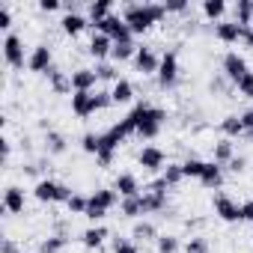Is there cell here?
<instances>
[{"mask_svg":"<svg viewBox=\"0 0 253 253\" xmlns=\"http://www.w3.org/2000/svg\"><path fill=\"white\" fill-rule=\"evenodd\" d=\"M66 247V235H51L39 244V253H60Z\"/></svg>","mask_w":253,"mask_h":253,"instance_id":"e575fe53","label":"cell"},{"mask_svg":"<svg viewBox=\"0 0 253 253\" xmlns=\"http://www.w3.org/2000/svg\"><path fill=\"white\" fill-rule=\"evenodd\" d=\"M81 149H84L86 155H98V149H101V134H84V137H81Z\"/></svg>","mask_w":253,"mask_h":253,"instance_id":"d590c367","label":"cell"},{"mask_svg":"<svg viewBox=\"0 0 253 253\" xmlns=\"http://www.w3.org/2000/svg\"><path fill=\"white\" fill-rule=\"evenodd\" d=\"M95 75H98V81H119V75H116V69L113 66H107V63H101V66H95Z\"/></svg>","mask_w":253,"mask_h":253,"instance_id":"60d3db41","label":"cell"},{"mask_svg":"<svg viewBox=\"0 0 253 253\" xmlns=\"http://www.w3.org/2000/svg\"><path fill=\"white\" fill-rule=\"evenodd\" d=\"M95 84H98L95 69H78V72H72V89L75 92H92Z\"/></svg>","mask_w":253,"mask_h":253,"instance_id":"7c38bea8","label":"cell"},{"mask_svg":"<svg viewBox=\"0 0 253 253\" xmlns=\"http://www.w3.org/2000/svg\"><path fill=\"white\" fill-rule=\"evenodd\" d=\"M247 72H250V69H247V60H244L238 51H229V54L223 57V78H226L232 86H235Z\"/></svg>","mask_w":253,"mask_h":253,"instance_id":"52a82bcc","label":"cell"},{"mask_svg":"<svg viewBox=\"0 0 253 253\" xmlns=\"http://www.w3.org/2000/svg\"><path fill=\"white\" fill-rule=\"evenodd\" d=\"M235 158V149H232V140H220V143H214V164H220V167H226L229 161Z\"/></svg>","mask_w":253,"mask_h":253,"instance_id":"83f0119b","label":"cell"},{"mask_svg":"<svg viewBox=\"0 0 253 253\" xmlns=\"http://www.w3.org/2000/svg\"><path fill=\"white\" fill-rule=\"evenodd\" d=\"M247 137H250V140H253V128H250V131H247Z\"/></svg>","mask_w":253,"mask_h":253,"instance_id":"11a10c76","label":"cell"},{"mask_svg":"<svg viewBox=\"0 0 253 253\" xmlns=\"http://www.w3.org/2000/svg\"><path fill=\"white\" fill-rule=\"evenodd\" d=\"M214 36H217L220 42L232 45V42L241 39V24H238V21H217V24H214Z\"/></svg>","mask_w":253,"mask_h":253,"instance_id":"e0dca14e","label":"cell"},{"mask_svg":"<svg viewBox=\"0 0 253 253\" xmlns=\"http://www.w3.org/2000/svg\"><path fill=\"white\" fill-rule=\"evenodd\" d=\"M3 60L9 69H24V42L18 33H6L3 39Z\"/></svg>","mask_w":253,"mask_h":253,"instance_id":"8992f818","label":"cell"},{"mask_svg":"<svg viewBox=\"0 0 253 253\" xmlns=\"http://www.w3.org/2000/svg\"><path fill=\"white\" fill-rule=\"evenodd\" d=\"M0 149H3V158H9V152H12V143L3 137V140H0Z\"/></svg>","mask_w":253,"mask_h":253,"instance_id":"db71d44e","label":"cell"},{"mask_svg":"<svg viewBox=\"0 0 253 253\" xmlns=\"http://www.w3.org/2000/svg\"><path fill=\"white\" fill-rule=\"evenodd\" d=\"M164 15H167L164 3H128L122 9V21L128 24L131 33H146L152 24L164 21Z\"/></svg>","mask_w":253,"mask_h":253,"instance_id":"6da1fadb","label":"cell"},{"mask_svg":"<svg viewBox=\"0 0 253 253\" xmlns=\"http://www.w3.org/2000/svg\"><path fill=\"white\" fill-rule=\"evenodd\" d=\"M203 170H206V161H200V158H188V161L182 164L185 179H200V176H203Z\"/></svg>","mask_w":253,"mask_h":253,"instance_id":"4dcf8cb0","label":"cell"},{"mask_svg":"<svg viewBox=\"0 0 253 253\" xmlns=\"http://www.w3.org/2000/svg\"><path fill=\"white\" fill-rule=\"evenodd\" d=\"M250 27H253V21H250Z\"/></svg>","mask_w":253,"mask_h":253,"instance_id":"9f6ffc18","label":"cell"},{"mask_svg":"<svg viewBox=\"0 0 253 253\" xmlns=\"http://www.w3.org/2000/svg\"><path fill=\"white\" fill-rule=\"evenodd\" d=\"M140 203H143V214H152V211L167 209V194H152V191H143V194H140Z\"/></svg>","mask_w":253,"mask_h":253,"instance_id":"7402d4cb","label":"cell"},{"mask_svg":"<svg viewBox=\"0 0 253 253\" xmlns=\"http://www.w3.org/2000/svg\"><path fill=\"white\" fill-rule=\"evenodd\" d=\"M220 131L226 134V140H232V137H241L244 134V122H241V116H223L220 119Z\"/></svg>","mask_w":253,"mask_h":253,"instance_id":"cb8c5ba5","label":"cell"},{"mask_svg":"<svg viewBox=\"0 0 253 253\" xmlns=\"http://www.w3.org/2000/svg\"><path fill=\"white\" fill-rule=\"evenodd\" d=\"M206 250H209V241L206 238H191L188 247H185V253H206Z\"/></svg>","mask_w":253,"mask_h":253,"instance_id":"7bdbcfd3","label":"cell"},{"mask_svg":"<svg viewBox=\"0 0 253 253\" xmlns=\"http://www.w3.org/2000/svg\"><path fill=\"white\" fill-rule=\"evenodd\" d=\"M200 185L203 188H220L223 185V167L214 164V161H206V170L200 176Z\"/></svg>","mask_w":253,"mask_h":253,"instance_id":"d6986e66","label":"cell"},{"mask_svg":"<svg viewBox=\"0 0 253 253\" xmlns=\"http://www.w3.org/2000/svg\"><path fill=\"white\" fill-rule=\"evenodd\" d=\"M137 164L143 167V170H161L164 167V152L158 149V146H143V152L137 155Z\"/></svg>","mask_w":253,"mask_h":253,"instance_id":"4fadbf2b","label":"cell"},{"mask_svg":"<svg viewBox=\"0 0 253 253\" xmlns=\"http://www.w3.org/2000/svg\"><path fill=\"white\" fill-rule=\"evenodd\" d=\"M241 122H244V134H247V131H250V128H253V107H250V110H244V113H241Z\"/></svg>","mask_w":253,"mask_h":253,"instance_id":"816d5d0a","label":"cell"},{"mask_svg":"<svg viewBox=\"0 0 253 253\" xmlns=\"http://www.w3.org/2000/svg\"><path fill=\"white\" fill-rule=\"evenodd\" d=\"M131 238H137V241H149V238H155V226H152L149 220H140V223H134Z\"/></svg>","mask_w":253,"mask_h":253,"instance_id":"836d02e7","label":"cell"},{"mask_svg":"<svg viewBox=\"0 0 253 253\" xmlns=\"http://www.w3.org/2000/svg\"><path fill=\"white\" fill-rule=\"evenodd\" d=\"M235 21L241 27H250V21H253V0H238L235 3Z\"/></svg>","mask_w":253,"mask_h":253,"instance_id":"f1b7e54d","label":"cell"},{"mask_svg":"<svg viewBox=\"0 0 253 253\" xmlns=\"http://www.w3.org/2000/svg\"><path fill=\"white\" fill-rule=\"evenodd\" d=\"M72 110L78 116H92L98 107H95V95L92 92H72Z\"/></svg>","mask_w":253,"mask_h":253,"instance_id":"2e32d148","label":"cell"},{"mask_svg":"<svg viewBox=\"0 0 253 253\" xmlns=\"http://www.w3.org/2000/svg\"><path fill=\"white\" fill-rule=\"evenodd\" d=\"M244 164H247L244 158H232V161L226 164V170H229V173H241V170H244Z\"/></svg>","mask_w":253,"mask_h":253,"instance_id":"681fc988","label":"cell"},{"mask_svg":"<svg viewBox=\"0 0 253 253\" xmlns=\"http://www.w3.org/2000/svg\"><path fill=\"white\" fill-rule=\"evenodd\" d=\"M60 24H63V33H66V36H78V33L86 27V18H84L81 12H66Z\"/></svg>","mask_w":253,"mask_h":253,"instance_id":"603a6c76","label":"cell"},{"mask_svg":"<svg viewBox=\"0 0 253 253\" xmlns=\"http://www.w3.org/2000/svg\"><path fill=\"white\" fill-rule=\"evenodd\" d=\"M167 12H188V0H170V3H164Z\"/></svg>","mask_w":253,"mask_h":253,"instance_id":"f6af8a7d","label":"cell"},{"mask_svg":"<svg viewBox=\"0 0 253 253\" xmlns=\"http://www.w3.org/2000/svg\"><path fill=\"white\" fill-rule=\"evenodd\" d=\"M104 238H107V229H104V226H98V223H95V226H89V229L81 235L84 247H89V250H92V247H101V244H104Z\"/></svg>","mask_w":253,"mask_h":253,"instance_id":"4316f807","label":"cell"},{"mask_svg":"<svg viewBox=\"0 0 253 253\" xmlns=\"http://www.w3.org/2000/svg\"><path fill=\"white\" fill-rule=\"evenodd\" d=\"M158 66H161V57L152 51V48H137L134 54V69L140 75H158Z\"/></svg>","mask_w":253,"mask_h":253,"instance_id":"30bf717a","label":"cell"},{"mask_svg":"<svg viewBox=\"0 0 253 253\" xmlns=\"http://www.w3.org/2000/svg\"><path fill=\"white\" fill-rule=\"evenodd\" d=\"M122 214H125V217H137V214H143L140 197H125V200H122Z\"/></svg>","mask_w":253,"mask_h":253,"instance_id":"1f68e13d","label":"cell"},{"mask_svg":"<svg viewBox=\"0 0 253 253\" xmlns=\"http://www.w3.org/2000/svg\"><path fill=\"white\" fill-rule=\"evenodd\" d=\"M164 182H167V188H176L182 179H185V173H182V164H167V170H164V176H161Z\"/></svg>","mask_w":253,"mask_h":253,"instance_id":"d6a6232c","label":"cell"},{"mask_svg":"<svg viewBox=\"0 0 253 253\" xmlns=\"http://www.w3.org/2000/svg\"><path fill=\"white\" fill-rule=\"evenodd\" d=\"M223 12H226V3H223V0H206V3H203V15L211 18V21H220Z\"/></svg>","mask_w":253,"mask_h":253,"instance_id":"f546056e","label":"cell"},{"mask_svg":"<svg viewBox=\"0 0 253 253\" xmlns=\"http://www.w3.org/2000/svg\"><path fill=\"white\" fill-rule=\"evenodd\" d=\"M214 214H217L220 220H226V223H238V220H241V206H238L232 197L217 194V197H214Z\"/></svg>","mask_w":253,"mask_h":253,"instance_id":"ba28073f","label":"cell"},{"mask_svg":"<svg viewBox=\"0 0 253 253\" xmlns=\"http://www.w3.org/2000/svg\"><path fill=\"white\" fill-rule=\"evenodd\" d=\"M66 206H69V211H72V214H86L89 197H78V194H75V197H72V200H69Z\"/></svg>","mask_w":253,"mask_h":253,"instance_id":"f35d334b","label":"cell"},{"mask_svg":"<svg viewBox=\"0 0 253 253\" xmlns=\"http://www.w3.org/2000/svg\"><path fill=\"white\" fill-rule=\"evenodd\" d=\"M113 104V95L110 92H95V107L98 110H104V107H110Z\"/></svg>","mask_w":253,"mask_h":253,"instance_id":"bcb514c9","label":"cell"},{"mask_svg":"<svg viewBox=\"0 0 253 253\" xmlns=\"http://www.w3.org/2000/svg\"><path fill=\"white\" fill-rule=\"evenodd\" d=\"M107 15H113V3H110V0H92V3H89V21L92 24L104 21Z\"/></svg>","mask_w":253,"mask_h":253,"instance_id":"d4e9b609","label":"cell"},{"mask_svg":"<svg viewBox=\"0 0 253 253\" xmlns=\"http://www.w3.org/2000/svg\"><path fill=\"white\" fill-rule=\"evenodd\" d=\"M158 253H176L179 250V238L176 235H158Z\"/></svg>","mask_w":253,"mask_h":253,"instance_id":"74e56055","label":"cell"},{"mask_svg":"<svg viewBox=\"0 0 253 253\" xmlns=\"http://www.w3.org/2000/svg\"><path fill=\"white\" fill-rule=\"evenodd\" d=\"M110 51H113V39L104 36V33H92V39H89V54H92L95 60H104V57H110Z\"/></svg>","mask_w":253,"mask_h":253,"instance_id":"ac0fdd59","label":"cell"},{"mask_svg":"<svg viewBox=\"0 0 253 253\" xmlns=\"http://www.w3.org/2000/svg\"><path fill=\"white\" fill-rule=\"evenodd\" d=\"M95 27V33H104V36H110L113 42H131V30H128V24L122 21V15H107L104 21H98V24H92Z\"/></svg>","mask_w":253,"mask_h":253,"instance_id":"3957f363","label":"cell"},{"mask_svg":"<svg viewBox=\"0 0 253 253\" xmlns=\"http://www.w3.org/2000/svg\"><path fill=\"white\" fill-rule=\"evenodd\" d=\"M110 95H113V104H128V101L134 98V86H131V81H125V78H119V81L113 84Z\"/></svg>","mask_w":253,"mask_h":253,"instance_id":"ffe728a7","label":"cell"},{"mask_svg":"<svg viewBox=\"0 0 253 253\" xmlns=\"http://www.w3.org/2000/svg\"><path fill=\"white\" fill-rule=\"evenodd\" d=\"M12 24V12H9V3H0V30H9Z\"/></svg>","mask_w":253,"mask_h":253,"instance_id":"ee69618b","label":"cell"},{"mask_svg":"<svg viewBox=\"0 0 253 253\" xmlns=\"http://www.w3.org/2000/svg\"><path fill=\"white\" fill-rule=\"evenodd\" d=\"M33 194H36V200H39V203H69V200L75 197L69 185L51 182V179H39V182H36V188H33Z\"/></svg>","mask_w":253,"mask_h":253,"instance_id":"7a4b0ae2","label":"cell"},{"mask_svg":"<svg viewBox=\"0 0 253 253\" xmlns=\"http://www.w3.org/2000/svg\"><path fill=\"white\" fill-rule=\"evenodd\" d=\"M89 203L98 206V209H104V211H110V209L119 203V194H116L113 188H101V191H95V194L89 197Z\"/></svg>","mask_w":253,"mask_h":253,"instance_id":"44dd1931","label":"cell"},{"mask_svg":"<svg viewBox=\"0 0 253 253\" xmlns=\"http://www.w3.org/2000/svg\"><path fill=\"white\" fill-rule=\"evenodd\" d=\"M45 75H48V81H51V89H54L57 95H66V92H75V89H72V75H66V72H60L57 66H51V69H48Z\"/></svg>","mask_w":253,"mask_h":253,"instance_id":"9a60e30c","label":"cell"},{"mask_svg":"<svg viewBox=\"0 0 253 253\" xmlns=\"http://www.w3.org/2000/svg\"><path fill=\"white\" fill-rule=\"evenodd\" d=\"M45 143H48V152H51V155H63V152H66V137L57 134V131H51Z\"/></svg>","mask_w":253,"mask_h":253,"instance_id":"8d00e7d4","label":"cell"},{"mask_svg":"<svg viewBox=\"0 0 253 253\" xmlns=\"http://www.w3.org/2000/svg\"><path fill=\"white\" fill-rule=\"evenodd\" d=\"M113 253H137V244L128 238H116L113 241Z\"/></svg>","mask_w":253,"mask_h":253,"instance_id":"b9f144b4","label":"cell"},{"mask_svg":"<svg viewBox=\"0 0 253 253\" xmlns=\"http://www.w3.org/2000/svg\"><path fill=\"white\" fill-rule=\"evenodd\" d=\"M3 211H9V214H21L24 211V191L18 185H9L3 191Z\"/></svg>","mask_w":253,"mask_h":253,"instance_id":"5bb4252c","label":"cell"},{"mask_svg":"<svg viewBox=\"0 0 253 253\" xmlns=\"http://www.w3.org/2000/svg\"><path fill=\"white\" fill-rule=\"evenodd\" d=\"M39 9L42 12H57L60 9V0H39Z\"/></svg>","mask_w":253,"mask_h":253,"instance_id":"c3c4849f","label":"cell"},{"mask_svg":"<svg viewBox=\"0 0 253 253\" xmlns=\"http://www.w3.org/2000/svg\"><path fill=\"white\" fill-rule=\"evenodd\" d=\"M51 66H54V54H51V48H48V45H36V48L30 51V57H27V69L45 75Z\"/></svg>","mask_w":253,"mask_h":253,"instance_id":"9c48e42d","label":"cell"},{"mask_svg":"<svg viewBox=\"0 0 253 253\" xmlns=\"http://www.w3.org/2000/svg\"><path fill=\"white\" fill-rule=\"evenodd\" d=\"M164 119H167V110H161V107H146V113H143V122H140V128H137V137H143V140H152V137H158V131H161V125H164Z\"/></svg>","mask_w":253,"mask_h":253,"instance_id":"277c9868","label":"cell"},{"mask_svg":"<svg viewBox=\"0 0 253 253\" xmlns=\"http://www.w3.org/2000/svg\"><path fill=\"white\" fill-rule=\"evenodd\" d=\"M0 253H18L15 241H12V238H3V244H0Z\"/></svg>","mask_w":253,"mask_h":253,"instance_id":"f5cc1de1","label":"cell"},{"mask_svg":"<svg viewBox=\"0 0 253 253\" xmlns=\"http://www.w3.org/2000/svg\"><path fill=\"white\" fill-rule=\"evenodd\" d=\"M176 81H179V54L167 51L161 57V66H158V86L161 89H173Z\"/></svg>","mask_w":253,"mask_h":253,"instance_id":"5b68a950","label":"cell"},{"mask_svg":"<svg viewBox=\"0 0 253 253\" xmlns=\"http://www.w3.org/2000/svg\"><path fill=\"white\" fill-rule=\"evenodd\" d=\"M113 191L125 200V197H140V182L134 173H119L116 182H113Z\"/></svg>","mask_w":253,"mask_h":253,"instance_id":"8fae6325","label":"cell"},{"mask_svg":"<svg viewBox=\"0 0 253 253\" xmlns=\"http://www.w3.org/2000/svg\"><path fill=\"white\" fill-rule=\"evenodd\" d=\"M235 89H238L244 98H253V72H247V75L235 84Z\"/></svg>","mask_w":253,"mask_h":253,"instance_id":"ab89813d","label":"cell"},{"mask_svg":"<svg viewBox=\"0 0 253 253\" xmlns=\"http://www.w3.org/2000/svg\"><path fill=\"white\" fill-rule=\"evenodd\" d=\"M241 220H247V223H253V200H247V203H241Z\"/></svg>","mask_w":253,"mask_h":253,"instance_id":"7dc6e473","label":"cell"},{"mask_svg":"<svg viewBox=\"0 0 253 253\" xmlns=\"http://www.w3.org/2000/svg\"><path fill=\"white\" fill-rule=\"evenodd\" d=\"M134 54H137V45H134V42H113L110 60H116V63H125V60H134Z\"/></svg>","mask_w":253,"mask_h":253,"instance_id":"484cf974","label":"cell"},{"mask_svg":"<svg viewBox=\"0 0 253 253\" xmlns=\"http://www.w3.org/2000/svg\"><path fill=\"white\" fill-rule=\"evenodd\" d=\"M238 42H244L247 48H253V27H241V39Z\"/></svg>","mask_w":253,"mask_h":253,"instance_id":"f907efd6","label":"cell"}]
</instances>
